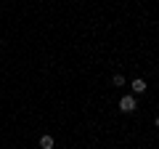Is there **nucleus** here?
Returning a JSON list of instances; mask_svg holds the SVG:
<instances>
[{"instance_id":"nucleus-3","label":"nucleus","mask_w":159,"mask_h":149,"mask_svg":"<svg viewBox=\"0 0 159 149\" xmlns=\"http://www.w3.org/2000/svg\"><path fill=\"white\" fill-rule=\"evenodd\" d=\"M40 149H53V136H43L40 138Z\"/></svg>"},{"instance_id":"nucleus-1","label":"nucleus","mask_w":159,"mask_h":149,"mask_svg":"<svg viewBox=\"0 0 159 149\" xmlns=\"http://www.w3.org/2000/svg\"><path fill=\"white\" fill-rule=\"evenodd\" d=\"M119 109H122V112H135L138 109V101L133 96H122L119 99Z\"/></svg>"},{"instance_id":"nucleus-4","label":"nucleus","mask_w":159,"mask_h":149,"mask_svg":"<svg viewBox=\"0 0 159 149\" xmlns=\"http://www.w3.org/2000/svg\"><path fill=\"white\" fill-rule=\"evenodd\" d=\"M111 83H114V85H125V77H122V74H114Z\"/></svg>"},{"instance_id":"nucleus-2","label":"nucleus","mask_w":159,"mask_h":149,"mask_svg":"<svg viewBox=\"0 0 159 149\" xmlns=\"http://www.w3.org/2000/svg\"><path fill=\"white\" fill-rule=\"evenodd\" d=\"M133 91H135V93H143V91H146V80L135 77V80H133Z\"/></svg>"},{"instance_id":"nucleus-5","label":"nucleus","mask_w":159,"mask_h":149,"mask_svg":"<svg viewBox=\"0 0 159 149\" xmlns=\"http://www.w3.org/2000/svg\"><path fill=\"white\" fill-rule=\"evenodd\" d=\"M157 128H159V117H157Z\"/></svg>"}]
</instances>
